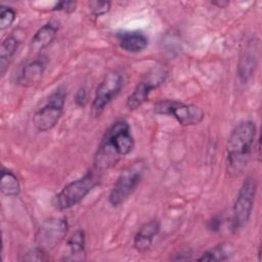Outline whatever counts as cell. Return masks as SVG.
<instances>
[{
    "mask_svg": "<svg viewBox=\"0 0 262 262\" xmlns=\"http://www.w3.org/2000/svg\"><path fill=\"white\" fill-rule=\"evenodd\" d=\"M220 225H221V221L218 217H213L210 221H209V224H208V227L210 230L212 231H218L219 228H220Z\"/></svg>",
    "mask_w": 262,
    "mask_h": 262,
    "instance_id": "d4e9b609",
    "label": "cell"
},
{
    "mask_svg": "<svg viewBox=\"0 0 262 262\" xmlns=\"http://www.w3.org/2000/svg\"><path fill=\"white\" fill-rule=\"evenodd\" d=\"M120 47L129 53H139L148 45V38L139 31L122 32L118 34Z\"/></svg>",
    "mask_w": 262,
    "mask_h": 262,
    "instance_id": "4fadbf2b",
    "label": "cell"
},
{
    "mask_svg": "<svg viewBox=\"0 0 262 262\" xmlns=\"http://www.w3.org/2000/svg\"><path fill=\"white\" fill-rule=\"evenodd\" d=\"M134 147L130 125L125 120L113 123L103 134L94 156V169L103 172L117 165Z\"/></svg>",
    "mask_w": 262,
    "mask_h": 262,
    "instance_id": "6da1fadb",
    "label": "cell"
},
{
    "mask_svg": "<svg viewBox=\"0 0 262 262\" xmlns=\"http://www.w3.org/2000/svg\"><path fill=\"white\" fill-rule=\"evenodd\" d=\"M47 66L45 56H39L28 62L17 76V83L23 87H32L39 83Z\"/></svg>",
    "mask_w": 262,
    "mask_h": 262,
    "instance_id": "8fae6325",
    "label": "cell"
},
{
    "mask_svg": "<svg viewBox=\"0 0 262 262\" xmlns=\"http://www.w3.org/2000/svg\"><path fill=\"white\" fill-rule=\"evenodd\" d=\"M257 188L258 182L254 176L247 177L241 185L231 211L230 228L232 232L239 231L249 222L254 207Z\"/></svg>",
    "mask_w": 262,
    "mask_h": 262,
    "instance_id": "5b68a950",
    "label": "cell"
},
{
    "mask_svg": "<svg viewBox=\"0 0 262 262\" xmlns=\"http://www.w3.org/2000/svg\"><path fill=\"white\" fill-rule=\"evenodd\" d=\"M1 193L7 196H17L20 192V183L16 175L4 166L1 168L0 180Z\"/></svg>",
    "mask_w": 262,
    "mask_h": 262,
    "instance_id": "ac0fdd59",
    "label": "cell"
},
{
    "mask_svg": "<svg viewBox=\"0 0 262 262\" xmlns=\"http://www.w3.org/2000/svg\"><path fill=\"white\" fill-rule=\"evenodd\" d=\"M76 8H77L76 1H58L52 7V10L53 11H62L66 13H72L76 10Z\"/></svg>",
    "mask_w": 262,
    "mask_h": 262,
    "instance_id": "603a6c76",
    "label": "cell"
},
{
    "mask_svg": "<svg viewBox=\"0 0 262 262\" xmlns=\"http://www.w3.org/2000/svg\"><path fill=\"white\" fill-rule=\"evenodd\" d=\"M19 45V41L18 39L13 36H7L1 43L0 46V73L1 76L3 77L8 69V64L11 60V58L13 57V55L15 54L17 48Z\"/></svg>",
    "mask_w": 262,
    "mask_h": 262,
    "instance_id": "2e32d148",
    "label": "cell"
},
{
    "mask_svg": "<svg viewBox=\"0 0 262 262\" xmlns=\"http://www.w3.org/2000/svg\"><path fill=\"white\" fill-rule=\"evenodd\" d=\"M87 88L85 86H81L75 96V103L80 106L83 107L85 106V104L87 103Z\"/></svg>",
    "mask_w": 262,
    "mask_h": 262,
    "instance_id": "cb8c5ba5",
    "label": "cell"
},
{
    "mask_svg": "<svg viewBox=\"0 0 262 262\" xmlns=\"http://www.w3.org/2000/svg\"><path fill=\"white\" fill-rule=\"evenodd\" d=\"M167 77L168 71L164 67H157L151 69L136 85L133 92L128 96L126 106L130 111H134L140 107L148 99L150 92L165 83Z\"/></svg>",
    "mask_w": 262,
    "mask_h": 262,
    "instance_id": "30bf717a",
    "label": "cell"
},
{
    "mask_svg": "<svg viewBox=\"0 0 262 262\" xmlns=\"http://www.w3.org/2000/svg\"><path fill=\"white\" fill-rule=\"evenodd\" d=\"M68 231L69 224L66 218L52 217L46 219L37 230L36 247L48 253L55 249L66 238Z\"/></svg>",
    "mask_w": 262,
    "mask_h": 262,
    "instance_id": "9c48e42d",
    "label": "cell"
},
{
    "mask_svg": "<svg viewBox=\"0 0 262 262\" xmlns=\"http://www.w3.org/2000/svg\"><path fill=\"white\" fill-rule=\"evenodd\" d=\"M257 67V56L254 47H247L241 55L237 64V75L242 83H247L255 73Z\"/></svg>",
    "mask_w": 262,
    "mask_h": 262,
    "instance_id": "9a60e30c",
    "label": "cell"
},
{
    "mask_svg": "<svg viewBox=\"0 0 262 262\" xmlns=\"http://www.w3.org/2000/svg\"><path fill=\"white\" fill-rule=\"evenodd\" d=\"M154 113L160 116H171L182 126L199 125L205 118V113L200 106L169 99L155 103Z\"/></svg>",
    "mask_w": 262,
    "mask_h": 262,
    "instance_id": "52a82bcc",
    "label": "cell"
},
{
    "mask_svg": "<svg viewBox=\"0 0 262 262\" xmlns=\"http://www.w3.org/2000/svg\"><path fill=\"white\" fill-rule=\"evenodd\" d=\"M230 248L225 243H221L202 254L198 261H225L230 258Z\"/></svg>",
    "mask_w": 262,
    "mask_h": 262,
    "instance_id": "d6986e66",
    "label": "cell"
},
{
    "mask_svg": "<svg viewBox=\"0 0 262 262\" xmlns=\"http://www.w3.org/2000/svg\"><path fill=\"white\" fill-rule=\"evenodd\" d=\"M89 8L91 13L98 17L107 13L111 9V2L108 1H91L89 2Z\"/></svg>",
    "mask_w": 262,
    "mask_h": 262,
    "instance_id": "44dd1931",
    "label": "cell"
},
{
    "mask_svg": "<svg viewBox=\"0 0 262 262\" xmlns=\"http://www.w3.org/2000/svg\"><path fill=\"white\" fill-rule=\"evenodd\" d=\"M145 169V163L140 160L130 164L120 173L108 194L112 207H119L127 201L140 183Z\"/></svg>",
    "mask_w": 262,
    "mask_h": 262,
    "instance_id": "277c9868",
    "label": "cell"
},
{
    "mask_svg": "<svg viewBox=\"0 0 262 262\" xmlns=\"http://www.w3.org/2000/svg\"><path fill=\"white\" fill-rule=\"evenodd\" d=\"M98 172L88 171L82 177L68 183L52 199V206L58 211H64L78 205L98 184Z\"/></svg>",
    "mask_w": 262,
    "mask_h": 262,
    "instance_id": "3957f363",
    "label": "cell"
},
{
    "mask_svg": "<svg viewBox=\"0 0 262 262\" xmlns=\"http://www.w3.org/2000/svg\"><path fill=\"white\" fill-rule=\"evenodd\" d=\"M85 232L82 229L77 230L69 239L68 247L70 249V254L68 257H64L63 260L70 261H81L85 260Z\"/></svg>",
    "mask_w": 262,
    "mask_h": 262,
    "instance_id": "e0dca14e",
    "label": "cell"
},
{
    "mask_svg": "<svg viewBox=\"0 0 262 262\" xmlns=\"http://www.w3.org/2000/svg\"><path fill=\"white\" fill-rule=\"evenodd\" d=\"M16 12L12 7L4 4L0 5V30L3 31L9 28L15 20Z\"/></svg>",
    "mask_w": 262,
    "mask_h": 262,
    "instance_id": "ffe728a7",
    "label": "cell"
},
{
    "mask_svg": "<svg viewBox=\"0 0 262 262\" xmlns=\"http://www.w3.org/2000/svg\"><path fill=\"white\" fill-rule=\"evenodd\" d=\"M211 3H212L213 5H215V6L219 7V8H223V7H225V6H227V5L229 4V2H228V1H223V0H217V1H212Z\"/></svg>",
    "mask_w": 262,
    "mask_h": 262,
    "instance_id": "484cf974",
    "label": "cell"
},
{
    "mask_svg": "<svg viewBox=\"0 0 262 262\" xmlns=\"http://www.w3.org/2000/svg\"><path fill=\"white\" fill-rule=\"evenodd\" d=\"M67 93L63 87H58L48 97L47 102L41 106L33 117V124L40 132H46L56 126L61 118Z\"/></svg>",
    "mask_w": 262,
    "mask_h": 262,
    "instance_id": "ba28073f",
    "label": "cell"
},
{
    "mask_svg": "<svg viewBox=\"0 0 262 262\" xmlns=\"http://www.w3.org/2000/svg\"><path fill=\"white\" fill-rule=\"evenodd\" d=\"M21 260H24V261H46V260H48V257H47L46 252H44L40 248L36 247V248L28 251L24 255V258Z\"/></svg>",
    "mask_w": 262,
    "mask_h": 262,
    "instance_id": "7402d4cb",
    "label": "cell"
},
{
    "mask_svg": "<svg viewBox=\"0 0 262 262\" xmlns=\"http://www.w3.org/2000/svg\"><path fill=\"white\" fill-rule=\"evenodd\" d=\"M125 78L122 72L114 70L108 72L98 84L90 107V115L98 118L106 106L118 96L124 86Z\"/></svg>",
    "mask_w": 262,
    "mask_h": 262,
    "instance_id": "8992f818",
    "label": "cell"
},
{
    "mask_svg": "<svg viewBox=\"0 0 262 262\" xmlns=\"http://www.w3.org/2000/svg\"><path fill=\"white\" fill-rule=\"evenodd\" d=\"M256 140V125L247 120L237 124L226 143V172L230 177L239 176L247 168Z\"/></svg>",
    "mask_w": 262,
    "mask_h": 262,
    "instance_id": "7a4b0ae2",
    "label": "cell"
},
{
    "mask_svg": "<svg viewBox=\"0 0 262 262\" xmlns=\"http://www.w3.org/2000/svg\"><path fill=\"white\" fill-rule=\"evenodd\" d=\"M58 32V24L49 21L42 26L33 36L31 40V47L34 50L41 51L48 47L55 39Z\"/></svg>",
    "mask_w": 262,
    "mask_h": 262,
    "instance_id": "5bb4252c",
    "label": "cell"
},
{
    "mask_svg": "<svg viewBox=\"0 0 262 262\" xmlns=\"http://www.w3.org/2000/svg\"><path fill=\"white\" fill-rule=\"evenodd\" d=\"M161 229V223L158 219H152L139 227L133 238V247L139 253H146L151 245L155 236Z\"/></svg>",
    "mask_w": 262,
    "mask_h": 262,
    "instance_id": "7c38bea8",
    "label": "cell"
}]
</instances>
